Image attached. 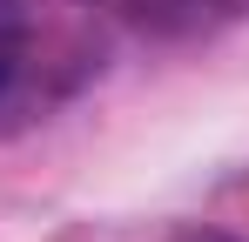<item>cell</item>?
Listing matches in <instances>:
<instances>
[{
    "instance_id": "cell-1",
    "label": "cell",
    "mask_w": 249,
    "mask_h": 242,
    "mask_svg": "<svg viewBox=\"0 0 249 242\" xmlns=\"http://www.w3.org/2000/svg\"><path fill=\"white\" fill-rule=\"evenodd\" d=\"M101 7L122 14L128 27H142V34H202L215 20L243 14L249 0H101Z\"/></svg>"
},
{
    "instance_id": "cell-2",
    "label": "cell",
    "mask_w": 249,
    "mask_h": 242,
    "mask_svg": "<svg viewBox=\"0 0 249 242\" xmlns=\"http://www.w3.org/2000/svg\"><path fill=\"white\" fill-rule=\"evenodd\" d=\"M14 81H20V34H14V27L0 20V108H7Z\"/></svg>"
},
{
    "instance_id": "cell-3",
    "label": "cell",
    "mask_w": 249,
    "mask_h": 242,
    "mask_svg": "<svg viewBox=\"0 0 249 242\" xmlns=\"http://www.w3.org/2000/svg\"><path fill=\"white\" fill-rule=\"evenodd\" d=\"M175 242H229V236H215V229H189V236H175Z\"/></svg>"
}]
</instances>
